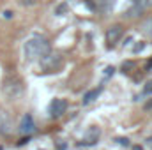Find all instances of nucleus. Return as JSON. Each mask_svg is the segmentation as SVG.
<instances>
[{"mask_svg":"<svg viewBox=\"0 0 152 150\" xmlns=\"http://www.w3.org/2000/svg\"><path fill=\"white\" fill-rule=\"evenodd\" d=\"M23 51H25L27 60H42L44 57H48L51 53V44L42 36H34L25 42Z\"/></svg>","mask_w":152,"mask_h":150,"instance_id":"f257e3e1","label":"nucleus"},{"mask_svg":"<svg viewBox=\"0 0 152 150\" xmlns=\"http://www.w3.org/2000/svg\"><path fill=\"white\" fill-rule=\"evenodd\" d=\"M25 87H23V81L18 78V76H7L2 83V92L4 95H7L9 99H18L21 94H23Z\"/></svg>","mask_w":152,"mask_h":150,"instance_id":"f03ea898","label":"nucleus"},{"mask_svg":"<svg viewBox=\"0 0 152 150\" xmlns=\"http://www.w3.org/2000/svg\"><path fill=\"white\" fill-rule=\"evenodd\" d=\"M62 64H64L62 57L60 55H51V53L41 60V66H42L44 73H55V71H58L62 67Z\"/></svg>","mask_w":152,"mask_h":150,"instance_id":"7ed1b4c3","label":"nucleus"},{"mask_svg":"<svg viewBox=\"0 0 152 150\" xmlns=\"http://www.w3.org/2000/svg\"><path fill=\"white\" fill-rule=\"evenodd\" d=\"M152 7V0H133L131 2V7L127 9L126 16L127 18H134V16H140L142 12H145L147 9Z\"/></svg>","mask_w":152,"mask_h":150,"instance_id":"20e7f679","label":"nucleus"},{"mask_svg":"<svg viewBox=\"0 0 152 150\" xmlns=\"http://www.w3.org/2000/svg\"><path fill=\"white\" fill-rule=\"evenodd\" d=\"M67 110V101L66 99H53L51 103H50V117L51 118H60L64 113Z\"/></svg>","mask_w":152,"mask_h":150,"instance_id":"39448f33","label":"nucleus"},{"mask_svg":"<svg viewBox=\"0 0 152 150\" xmlns=\"http://www.w3.org/2000/svg\"><path fill=\"white\" fill-rule=\"evenodd\" d=\"M12 133V120L9 113L0 108V136H9Z\"/></svg>","mask_w":152,"mask_h":150,"instance_id":"423d86ee","label":"nucleus"},{"mask_svg":"<svg viewBox=\"0 0 152 150\" xmlns=\"http://www.w3.org/2000/svg\"><path fill=\"white\" fill-rule=\"evenodd\" d=\"M20 133L27 134V136H30L32 133H36V122H34V117L30 113L23 115V118L20 122Z\"/></svg>","mask_w":152,"mask_h":150,"instance_id":"0eeeda50","label":"nucleus"},{"mask_svg":"<svg viewBox=\"0 0 152 150\" xmlns=\"http://www.w3.org/2000/svg\"><path fill=\"white\" fill-rule=\"evenodd\" d=\"M124 36V27L122 25H112L108 30H106V42L108 46H113L115 42H118V39Z\"/></svg>","mask_w":152,"mask_h":150,"instance_id":"6e6552de","label":"nucleus"},{"mask_svg":"<svg viewBox=\"0 0 152 150\" xmlns=\"http://www.w3.org/2000/svg\"><path fill=\"white\" fill-rule=\"evenodd\" d=\"M92 5L99 12H110L115 7V0H92Z\"/></svg>","mask_w":152,"mask_h":150,"instance_id":"1a4fd4ad","label":"nucleus"},{"mask_svg":"<svg viewBox=\"0 0 152 150\" xmlns=\"http://www.w3.org/2000/svg\"><path fill=\"white\" fill-rule=\"evenodd\" d=\"M99 134H101V133H99L97 127H90L88 133H87V134L83 136V140L80 141V145H94V143L99 140Z\"/></svg>","mask_w":152,"mask_h":150,"instance_id":"9d476101","label":"nucleus"},{"mask_svg":"<svg viewBox=\"0 0 152 150\" xmlns=\"http://www.w3.org/2000/svg\"><path fill=\"white\" fill-rule=\"evenodd\" d=\"M140 32H142L145 37L152 39V16L147 18V20H143V21L140 23Z\"/></svg>","mask_w":152,"mask_h":150,"instance_id":"9b49d317","label":"nucleus"},{"mask_svg":"<svg viewBox=\"0 0 152 150\" xmlns=\"http://www.w3.org/2000/svg\"><path fill=\"white\" fill-rule=\"evenodd\" d=\"M101 94V88H94V90H90V92H87L85 95H83V104H90L94 99H97V95Z\"/></svg>","mask_w":152,"mask_h":150,"instance_id":"f8f14e48","label":"nucleus"},{"mask_svg":"<svg viewBox=\"0 0 152 150\" xmlns=\"http://www.w3.org/2000/svg\"><path fill=\"white\" fill-rule=\"evenodd\" d=\"M21 5H27V7H30V5H36L37 4V0H18Z\"/></svg>","mask_w":152,"mask_h":150,"instance_id":"ddd939ff","label":"nucleus"},{"mask_svg":"<svg viewBox=\"0 0 152 150\" xmlns=\"http://www.w3.org/2000/svg\"><path fill=\"white\" fill-rule=\"evenodd\" d=\"M143 94H145V95H151V94H152V81H149V83L145 85V88H143Z\"/></svg>","mask_w":152,"mask_h":150,"instance_id":"4468645a","label":"nucleus"},{"mask_svg":"<svg viewBox=\"0 0 152 150\" xmlns=\"http://www.w3.org/2000/svg\"><path fill=\"white\" fill-rule=\"evenodd\" d=\"M118 143L120 145H129V140L127 138H118Z\"/></svg>","mask_w":152,"mask_h":150,"instance_id":"2eb2a0df","label":"nucleus"},{"mask_svg":"<svg viewBox=\"0 0 152 150\" xmlns=\"http://www.w3.org/2000/svg\"><path fill=\"white\" fill-rule=\"evenodd\" d=\"M143 108H145L147 111H149V110H152V99H149V101L145 103V106H143Z\"/></svg>","mask_w":152,"mask_h":150,"instance_id":"dca6fc26","label":"nucleus"},{"mask_svg":"<svg viewBox=\"0 0 152 150\" xmlns=\"http://www.w3.org/2000/svg\"><path fill=\"white\" fill-rule=\"evenodd\" d=\"M147 71H152V58L147 62Z\"/></svg>","mask_w":152,"mask_h":150,"instance_id":"f3484780","label":"nucleus"},{"mask_svg":"<svg viewBox=\"0 0 152 150\" xmlns=\"http://www.w3.org/2000/svg\"><path fill=\"white\" fill-rule=\"evenodd\" d=\"M4 16H5V18H11V16H12V12H11V11H7V12H4Z\"/></svg>","mask_w":152,"mask_h":150,"instance_id":"a211bd4d","label":"nucleus"},{"mask_svg":"<svg viewBox=\"0 0 152 150\" xmlns=\"http://www.w3.org/2000/svg\"><path fill=\"white\" fill-rule=\"evenodd\" d=\"M147 143L151 145V149H152V138H149V140H147Z\"/></svg>","mask_w":152,"mask_h":150,"instance_id":"6ab92c4d","label":"nucleus"},{"mask_svg":"<svg viewBox=\"0 0 152 150\" xmlns=\"http://www.w3.org/2000/svg\"><path fill=\"white\" fill-rule=\"evenodd\" d=\"M133 150H142V149H140V147H134V149H133Z\"/></svg>","mask_w":152,"mask_h":150,"instance_id":"aec40b11","label":"nucleus"},{"mask_svg":"<svg viewBox=\"0 0 152 150\" xmlns=\"http://www.w3.org/2000/svg\"><path fill=\"white\" fill-rule=\"evenodd\" d=\"M0 150H2V147H0Z\"/></svg>","mask_w":152,"mask_h":150,"instance_id":"412c9836","label":"nucleus"}]
</instances>
